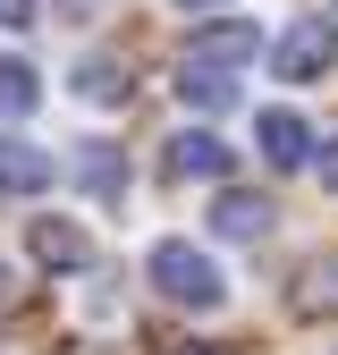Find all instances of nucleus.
I'll list each match as a JSON object with an SVG mask.
<instances>
[{
	"label": "nucleus",
	"mask_w": 338,
	"mask_h": 355,
	"mask_svg": "<svg viewBox=\"0 0 338 355\" xmlns=\"http://www.w3.org/2000/svg\"><path fill=\"white\" fill-rule=\"evenodd\" d=\"M330 17H338V9H330Z\"/></svg>",
	"instance_id": "nucleus-17"
},
{
	"label": "nucleus",
	"mask_w": 338,
	"mask_h": 355,
	"mask_svg": "<svg viewBox=\"0 0 338 355\" xmlns=\"http://www.w3.org/2000/svg\"><path fill=\"white\" fill-rule=\"evenodd\" d=\"M254 51H263L254 17H211L186 34V60H203V68H254Z\"/></svg>",
	"instance_id": "nucleus-3"
},
{
	"label": "nucleus",
	"mask_w": 338,
	"mask_h": 355,
	"mask_svg": "<svg viewBox=\"0 0 338 355\" xmlns=\"http://www.w3.org/2000/svg\"><path fill=\"white\" fill-rule=\"evenodd\" d=\"M178 355H220V347H178Z\"/></svg>",
	"instance_id": "nucleus-15"
},
{
	"label": "nucleus",
	"mask_w": 338,
	"mask_h": 355,
	"mask_svg": "<svg viewBox=\"0 0 338 355\" xmlns=\"http://www.w3.org/2000/svg\"><path fill=\"white\" fill-rule=\"evenodd\" d=\"M229 169H237V153L211 127H178L169 136V178H229Z\"/></svg>",
	"instance_id": "nucleus-6"
},
{
	"label": "nucleus",
	"mask_w": 338,
	"mask_h": 355,
	"mask_svg": "<svg viewBox=\"0 0 338 355\" xmlns=\"http://www.w3.org/2000/svg\"><path fill=\"white\" fill-rule=\"evenodd\" d=\"M76 94H84V102H127V68H118V60H84V68H76Z\"/></svg>",
	"instance_id": "nucleus-12"
},
{
	"label": "nucleus",
	"mask_w": 338,
	"mask_h": 355,
	"mask_svg": "<svg viewBox=\"0 0 338 355\" xmlns=\"http://www.w3.org/2000/svg\"><path fill=\"white\" fill-rule=\"evenodd\" d=\"M76 178H84V195H94V203H118V195H127L118 144H76Z\"/></svg>",
	"instance_id": "nucleus-10"
},
{
	"label": "nucleus",
	"mask_w": 338,
	"mask_h": 355,
	"mask_svg": "<svg viewBox=\"0 0 338 355\" xmlns=\"http://www.w3.org/2000/svg\"><path fill=\"white\" fill-rule=\"evenodd\" d=\"M254 153H263L271 169H305L313 161V127L296 110H263V119H254Z\"/></svg>",
	"instance_id": "nucleus-4"
},
{
	"label": "nucleus",
	"mask_w": 338,
	"mask_h": 355,
	"mask_svg": "<svg viewBox=\"0 0 338 355\" xmlns=\"http://www.w3.org/2000/svg\"><path fill=\"white\" fill-rule=\"evenodd\" d=\"M26 254L42 262V271H84V262H94V237H84L76 220H34V229H26Z\"/></svg>",
	"instance_id": "nucleus-5"
},
{
	"label": "nucleus",
	"mask_w": 338,
	"mask_h": 355,
	"mask_svg": "<svg viewBox=\"0 0 338 355\" xmlns=\"http://www.w3.org/2000/svg\"><path fill=\"white\" fill-rule=\"evenodd\" d=\"M271 195H245V187H220V203H211V229L220 237H237V245H254V237H271Z\"/></svg>",
	"instance_id": "nucleus-7"
},
{
	"label": "nucleus",
	"mask_w": 338,
	"mask_h": 355,
	"mask_svg": "<svg viewBox=\"0 0 338 355\" xmlns=\"http://www.w3.org/2000/svg\"><path fill=\"white\" fill-rule=\"evenodd\" d=\"M178 102H186V110H229V102H237V68L178 60Z\"/></svg>",
	"instance_id": "nucleus-9"
},
{
	"label": "nucleus",
	"mask_w": 338,
	"mask_h": 355,
	"mask_svg": "<svg viewBox=\"0 0 338 355\" xmlns=\"http://www.w3.org/2000/svg\"><path fill=\"white\" fill-rule=\"evenodd\" d=\"M178 9H211V0H178Z\"/></svg>",
	"instance_id": "nucleus-16"
},
{
	"label": "nucleus",
	"mask_w": 338,
	"mask_h": 355,
	"mask_svg": "<svg viewBox=\"0 0 338 355\" xmlns=\"http://www.w3.org/2000/svg\"><path fill=\"white\" fill-rule=\"evenodd\" d=\"M313 161H321V187L338 195V119H330V127H321V136H313Z\"/></svg>",
	"instance_id": "nucleus-13"
},
{
	"label": "nucleus",
	"mask_w": 338,
	"mask_h": 355,
	"mask_svg": "<svg viewBox=\"0 0 338 355\" xmlns=\"http://www.w3.org/2000/svg\"><path fill=\"white\" fill-rule=\"evenodd\" d=\"M51 187V153L26 136H0V195H42Z\"/></svg>",
	"instance_id": "nucleus-8"
},
{
	"label": "nucleus",
	"mask_w": 338,
	"mask_h": 355,
	"mask_svg": "<svg viewBox=\"0 0 338 355\" xmlns=\"http://www.w3.org/2000/svg\"><path fill=\"white\" fill-rule=\"evenodd\" d=\"M17 26H34V0H0V34H17Z\"/></svg>",
	"instance_id": "nucleus-14"
},
{
	"label": "nucleus",
	"mask_w": 338,
	"mask_h": 355,
	"mask_svg": "<svg viewBox=\"0 0 338 355\" xmlns=\"http://www.w3.org/2000/svg\"><path fill=\"white\" fill-rule=\"evenodd\" d=\"M144 271H152V288H161L169 304H186V313H211V304L229 296L220 262H211L203 245H186V237H161V245L144 254Z\"/></svg>",
	"instance_id": "nucleus-1"
},
{
	"label": "nucleus",
	"mask_w": 338,
	"mask_h": 355,
	"mask_svg": "<svg viewBox=\"0 0 338 355\" xmlns=\"http://www.w3.org/2000/svg\"><path fill=\"white\" fill-rule=\"evenodd\" d=\"M271 68H279L287 85H313V76H330V68H338V17H296V26L279 34Z\"/></svg>",
	"instance_id": "nucleus-2"
},
{
	"label": "nucleus",
	"mask_w": 338,
	"mask_h": 355,
	"mask_svg": "<svg viewBox=\"0 0 338 355\" xmlns=\"http://www.w3.org/2000/svg\"><path fill=\"white\" fill-rule=\"evenodd\" d=\"M34 102H42V76L26 60H0V119H26Z\"/></svg>",
	"instance_id": "nucleus-11"
}]
</instances>
